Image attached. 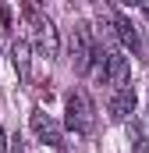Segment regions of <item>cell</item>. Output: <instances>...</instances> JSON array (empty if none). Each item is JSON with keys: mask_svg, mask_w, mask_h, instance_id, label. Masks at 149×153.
Wrapping results in <instances>:
<instances>
[{"mask_svg": "<svg viewBox=\"0 0 149 153\" xmlns=\"http://www.w3.org/2000/svg\"><path fill=\"white\" fill-rule=\"evenodd\" d=\"M64 111H68L64 125L71 128L74 135H89V132H92V103H89L85 89H71V93H68Z\"/></svg>", "mask_w": 149, "mask_h": 153, "instance_id": "cell-1", "label": "cell"}, {"mask_svg": "<svg viewBox=\"0 0 149 153\" xmlns=\"http://www.w3.org/2000/svg\"><path fill=\"white\" fill-rule=\"evenodd\" d=\"M32 25H36V46H39V53H43V57H57V53H60V36H57V25H53L46 14H39Z\"/></svg>", "mask_w": 149, "mask_h": 153, "instance_id": "cell-4", "label": "cell"}, {"mask_svg": "<svg viewBox=\"0 0 149 153\" xmlns=\"http://www.w3.org/2000/svg\"><path fill=\"white\" fill-rule=\"evenodd\" d=\"M128 78H131V68H128V57L124 53H107V85L114 89H128Z\"/></svg>", "mask_w": 149, "mask_h": 153, "instance_id": "cell-5", "label": "cell"}, {"mask_svg": "<svg viewBox=\"0 0 149 153\" xmlns=\"http://www.w3.org/2000/svg\"><path fill=\"white\" fill-rule=\"evenodd\" d=\"M128 135H131V143H135V153H149V139L142 135V128L131 121V128H128Z\"/></svg>", "mask_w": 149, "mask_h": 153, "instance_id": "cell-9", "label": "cell"}, {"mask_svg": "<svg viewBox=\"0 0 149 153\" xmlns=\"http://www.w3.org/2000/svg\"><path fill=\"white\" fill-rule=\"evenodd\" d=\"M71 61H74V71L85 75L89 64H92V32L85 22H78L71 29Z\"/></svg>", "mask_w": 149, "mask_h": 153, "instance_id": "cell-2", "label": "cell"}, {"mask_svg": "<svg viewBox=\"0 0 149 153\" xmlns=\"http://www.w3.org/2000/svg\"><path fill=\"white\" fill-rule=\"evenodd\" d=\"M114 29H117V39L124 43V50H131L135 57L142 53V39H139V29L124 18V14H114Z\"/></svg>", "mask_w": 149, "mask_h": 153, "instance_id": "cell-7", "label": "cell"}, {"mask_svg": "<svg viewBox=\"0 0 149 153\" xmlns=\"http://www.w3.org/2000/svg\"><path fill=\"white\" fill-rule=\"evenodd\" d=\"M142 14H146V18H149V4H146V7H142Z\"/></svg>", "mask_w": 149, "mask_h": 153, "instance_id": "cell-11", "label": "cell"}, {"mask_svg": "<svg viewBox=\"0 0 149 153\" xmlns=\"http://www.w3.org/2000/svg\"><path fill=\"white\" fill-rule=\"evenodd\" d=\"M11 61H14V71L29 82V39H14V46H11Z\"/></svg>", "mask_w": 149, "mask_h": 153, "instance_id": "cell-8", "label": "cell"}, {"mask_svg": "<svg viewBox=\"0 0 149 153\" xmlns=\"http://www.w3.org/2000/svg\"><path fill=\"white\" fill-rule=\"evenodd\" d=\"M107 111H110L114 121H128V117L135 114V89H131V85H128V89H114Z\"/></svg>", "mask_w": 149, "mask_h": 153, "instance_id": "cell-6", "label": "cell"}, {"mask_svg": "<svg viewBox=\"0 0 149 153\" xmlns=\"http://www.w3.org/2000/svg\"><path fill=\"white\" fill-rule=\"evenodd\" d=\"M32 132L39 135V143H46V146H53V150H64V139H60L57 121L46 114L43 107H32Z\"/></svg>", "mask_w": 149, "mask_h": 153, "instance_id": "cell-3", "label": "cell"}, {"mask_svg": "<svg viewBox=\"0 0 149 153\" xmlns=\"http://www.w3.org/2000/svg\"><path fill=\"white\" fill-rule=\"evenodd\" d=\"M7 150V139H4V128H0V153Z\"/></svg>", "mask_w": 149, "mask_h": 153, "instance_id": "cell-10", "label": "cell"}]
</instances>
